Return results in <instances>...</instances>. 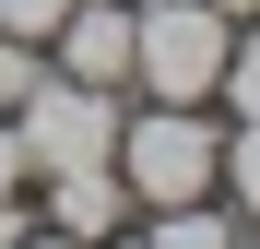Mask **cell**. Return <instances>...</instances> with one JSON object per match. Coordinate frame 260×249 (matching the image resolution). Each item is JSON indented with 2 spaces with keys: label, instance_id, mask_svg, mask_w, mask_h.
I'll return each instance as SVG.
<instances>
[{
  "label": "cell",
  "instance_id": "6da1fadb",
  "mask_svg": "<svg viewBox=\"0 0 260 249\" xmlns=\"http://www.w3.org/2000/svg\"><path fill=\"white\" fill-rule=\"evenodd\" d=\"M225 48H237V24L213 0H130V83L154 107H213Z\"/></svg>",
  "mask_w": 260,
  "mask_h": 249
},
{
  "label": "cell",
  "instance_id": "7a4b0ae2",
  "mask_svg": "<svg viewBox=\"0 0 260 249\" xmlns=\"http://www.w3.org/2000/svg\"><path fill=\"white\" fill-rule=\"evenodd\" d=\"M118 178H130V202L142 214H166V202H201L213 178H225V131H213L201 107H130L118 119Z\"/></svg>",
  "mask_w": 260,
  "mask_h": 249
},
{
  "label": "cell",
  "instance_id": "3957f363",
  "mask_svg": "<svg viewBox=\"0 0 260 249\" xmlns=\"http://www.w3.org/2000/svg\"><path fill=\"white\" fill-rule=\"evenodd\" d=\"M118 83H71L48 71L36 95L12 107V143H24V178H59V166H118Z\"/></svg>",
  "mask_w": 260,
  "mask_h": 249
},
{
  "label": "cell",
  "instance_id": "277c9868",
  "mask_svg": "<svg viewBox=\"0 0 260 249\" xmlns=\"http://www.w3.org/2000/svg\"><path fill=\"white\" fill-rule=\"evenodd\" d=\"M48 71H71V83H118V95H130V0H71L59 36H48Z\"/></svg>",
  "mask_w": 260,
  "mask_h": 249
},
{
  "label": "cell",
  "instance_id": "5b68a950",
  "mask_svg": "<svg viewBox=\"0 0 260 249\" xmlns=\"http://www.w3.org/2000/svg\"><path fill=\"white\" fill-rule=\"evenodd\" d=\"M36 214H48L59 237H83V249H95L107 226H130V214H142V202H130V178H118V166H59Z\"/></svg>",
  "mask_w": 260,
  "mask_h": 249
},
{
  "label": "cell",
  "instance_id": "8992f818",
  "mask_svg": "<svg viewBox=\"0 0 260 249\" xmlns=\"http://www.w3.org/2000/svg\"><path fill=\"white\" fill-rule=\"evenodd\" d=\"M142 249H237V214L225 202H166V214H142Z\"/></svg>",
  "mask_w": 260,
  "mask_h": 249
},
{
  "label": "cell",
  "instance_id": "52a82bcc",
  "mask_svg": "<svg viewBox=\"0 0 260 249\" xmlns=\"http://www.w3.org/2000/svg\"><path fill=\"white\" fill-rule=\"evenodd\" d=\"M237 202V226H260V119H225V178H213Z\"/></svg>",
  "mask_w": 260,
  "mask_h": 249
},
{
  "label": "cell",
  "instance_id": "ba28073f",
  "mask_svg": "<svg viewBox=\"0 0 260 249\" xmlns=\"http://www.w3.org/2000/svg\"><path fill=\"white\" fill-rule=\"evenodd\" d=\"M213 95H225V119H260V24H237L225 71H213Z\"/></svg>",
  "mask_w": 260,
  "mask_h": 249
},
{
  "label": "cell",
  "instance_id": "9c48e42d",
  "mask_svg": "<svg viewBox=\"0 0 260 249\" xmlns=\"http://www.w3.org/2000/svg\"><path fill=\"white\" fill-rule=\"evenodd\" d=\"M36 83H48V48H24V36H0V119H12Z\"/></svg>",
  "mask_w": 260,
  "mask_h": 249
},
{
  "label": "cell",
  "instance_id": "30bf717a",
  "mask_svg": "<svg viewBox=\"0 0 260 249\" xmlns=\"http://www.w3.org/2000/svg\"><path fill=\"white\" fill-rule=\"evenodd\" d=\"M59 12H71V0H0V36H24V48H48V36H59Z\"/></svg>",
  "mask_w": 260,
  "mask_h": 249
},
{
  "label": "cell",
  "instance_id": "8fae6325",
  "mask_svg": "<svg viewBox=\"0 0 260 249\" xmlns=\"http://www.w3.org/2000/svg\"><path fill=\"white\" fill-rule=\"evenodd\" d=\"M36 178H24V143H12V119H0V202H24Z\"/></svg>",
  "mask_w": 260,
  "mask_h": 249
},
{
  "label": "cell",
  "instance_id": "7c38bea8",
  "mask_svg": "<svg viewBox=\"0 0 260 249\" xmlns=\"http://www.w3.org/2000/svg\"><path fill=\"white\" fill-rule=\"evenodd\" d=\"M12 249H83V237H59V226H48V214H36V226H24V237H12Z\"/></svg>",
  "mask_w": 260,
  "mask_h": 249
},
{
  "label": "cell",
  "instance_id": "4fadbf2b",
  "mask_svg": "<svg viewBox=\"0 0 260 249\" xmlns=\"http://www.w3.org/2000/svg\"><path fill=\"white\" fill-rule=\"evenodd\" d=\"M95 249H142V214H130V226H107V237H95Z\"/></svg>",
  "mask_w": 260,
  "mask_h": 249
},
{
  "label": "cell",
  "instance_id": "5bb4252c",
  "mask_svg": "<svg viewBox=\"0 0 260 249\" xmlns=\"http://www.w3.org/2000/svg\"><path fill=\"white\" fill-rule=\"evenodd\" d=\"M213 12H225V24H260V0H213Z\"/></svg>",
  "mask_w": 260,
  "mask_h": 249
}]
</instances>
